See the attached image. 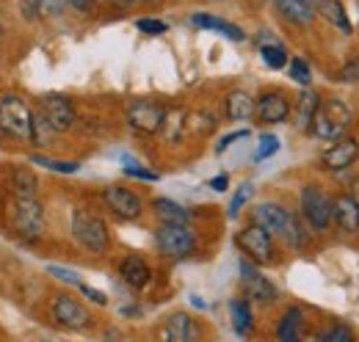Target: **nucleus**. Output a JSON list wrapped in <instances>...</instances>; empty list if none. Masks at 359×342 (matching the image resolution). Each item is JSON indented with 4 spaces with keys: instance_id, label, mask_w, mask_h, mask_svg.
<instances>
[{
    "instance_id": "nucleus-40",
    "label": "nucleus",
    "mask_w": 359,
    "mask_h": 342,
    "mask_svg": "<svg viewBox=\"0 0 359 342\" xmlns=\"http://www.w3.org/2000/svg\"><path fill=\"white\" fill-rule=\"evenodd\" d=\"M78 290H81L89 301H94L97 306H105V303H108V296H105L102 290H94V287H89V285H83V282L78 285Z\"/></svg>"
},
{
    "instance_id": "nucleus-41",
    "label": "nucleus",
    "mask_w": 359,
    "mask_h": 342,
    "mask_svg": "<svg viewBox=\"0 0 359 342\" xmlns=\"http://www.w3.org/2000/svg\"><path fill=\"white\" fill-rule=\"evenodd\" d=\"M20 8H22V17L25 20H39V3L36 0H20Z\"/></svg>"
},
{
    "instance_id": "nucleus-37",
    "label": "nucleus",
    "mask_w": 359,
    "mask_h": 342,
    "mask_svg": "<svg viewBox=\"0 0 359 342\" xmlns=\"http://www.w3.org/2000/svg\"><path fill=\"white\" fill-rule=\"evenodd\" d=\"M135 28H138L141 34H149V36H161V34H166V31H169V25H166L163 20H152V17L138 20V22H135Z\"/></svg>"
},
{
    "instance_id": "nucleus-34",
    "label": "nucleus",
    "mask_w": 359,
    "mask_h": 342,
    "mask_svg": "<svg viewBox=\"0 0 359 342\" xmlns=\"http://www.w3.org/2000/svg\"><path fill=\"white\" fill-rule=\"evenodd\" d=\"M290 78H293L296 83L310 86L313 72H310V67H307V61H304V58H293V61H290Z\"/></svg>"
},
{
    "instance_id": "nucleus-3",
    "label": "nucleus",
    "mask_w": 359,
    "mask_h": 342,
    "mask_svg": "<svg viewBox=\"0 0 359 342\" xmlns=\"http://www.w3.org/2000/svg\"><path fill=\"white\" fill-rule=\"evenodd\" d=\"M299 213L307 221V226L323 235L334 226V218H332V196L318 185V182H307L299 193Z\"/></svg>"
},
{
    "instance_id": "nucleus-36",
    "label": "nucleus",
    "mask_w": 359,
    "mask_h": 342,
    "mask_svg": "<svg viewBox=\"0 0 359 342\" xmlns=\"http://www.w3.org/2000/svg\"><path fill=\"white\" fill-rule=\"evenodd\" d=\"M273 152H279V138L276 135H260V144H257V152H255V160H266Z\"/></svg>"
},
{
    "instance_id": "nucleus-14",
    "label": "nucleus",
    "mask_w": 359,
    "mask_h": 342,
    "mask_svg": "<svg viewBox=\"0 0 359 342\" xmlns=\"http://www.w3.org/2000/svg\"><path fill=\"white\" fill-rule=\"evenodd\" d=\"M102 202H105V207L116 215L119 221H135V218H141V213H144L141 196L133 193L130 188H125V185H108L102 191Z\"/></svg>"
},
{
    "instance_id": "nucleus-44",
    "label": "nucleus",
    "mask_w": 359,
    "mask_h": 342,
    "mask_svg": "<svg viewBox=\"0 0 359 342\" xmlns=\"http://www.w3.org/2000/svg\"><path fill=\"white\" fill-rule=\"evenodd\" d=\"M75 11H81V14H91L94 11V6H97V0H67Z\"/></svg>"
},
{
    "instance_id": "nucleus-2",
    "label": "nucleus",
    "mask_w": 359,
    "mask_h": 342,
    "mask_svg": "<svg viewBox=\"0 0 359 342\" xmlns=\"http://www.w3.org/2000/svg\"><path fill=\"white\" fill-rule=\"evenodd\" d=\"M72 238L89 254H105L111 249L108 224L102 221V215L91 213L86 207H81V210L72 213Z\"/></svg>"
},
{
    "instance_id": "nucleus-10",
    "label": "nucleus",
    "mask_w": 359,
    "mask_h": 342,
    "mask_svg": "<svg viewBox=\"0 0 359 342\" xmlns=\"http://www.w3.org/2000/svg\"><path fill=\"white\" fill-rule=\"evenodd\" d=\"M290 111H293V102L282 88H269L255 100V119L260 125H282L287 122Z\"/></svg>"
},
{
    "instance_id": "nucleus-22",
    "label": "nucleus",
    "mask_w": 359,
    "mask_h": 342,
    "mask_svg": "<svg viewBox=\"0 0 359 342\" xmlns=\"http://www.w3.org/2000/svg\"><path fill=\"white\" fill-rule=\"evenodd\" d=\"M191 22H194L196 28L216 31V34H222V36L232 39V42H243V39H246L243 28H238V25L226 22V20H222V17H213V14H194V17H191Z\"/></svg>"
},
{
    "instance_id": "nucleus-13",
    "label": "nucleus",
    "mask_w": 359,
    "mask_h": 342,
    "mask_svg": "<svg viewBox=\"0 0 359 342\" xmlns=\"http://www.w3.org/2000/svg\"><path fill=\"white\" fill-rule=\"evenodd\" d=\"M359 160V138L354 135H340L323 155H320V169L332 171V174H340V171H348Z\"/></svg>"
},
{
    "instance_id": "nucleus-29",
    "label": "nucleus",
    "mask_w": 359,
    "mask_h": 342,
    "mask_svg": "<svg viewBox=\"0 0 359 342\" xmlns=\"http://www.w3.org/2000/svg\"><path fill=\"white\" fill-rule=\"evenodd\" d=\"M260 55H263V61H266V67L271 69H282V67H287V50L282 47L279 42H269L260 47Z\"/></svg>"
},
{
    "instance_id": "nucleus-33",
    "label": "nucleus",
    "mask_w": 359,
    "mask_h": 342,
    "mask_svg": "<svg viewBox=\"0 0 359 342\" xmlns=\"http://www.w3.org/2000/svg\"><path fill=\"white\" fill-rule=\"evenodd\" d=\"M252 193H255L252 182H243V185L238 188V193H235V196H232V202H229V218H238V213L243 210V205L252 199Z\"/></svg>"
},
{
    "instance_id": "nucleus-4",
    "label": "nucleus",
    "mask_w": 359,
    "mask_h": 342,
    "mask_svg": "<svg viewBox=\"0 0 359 342\" xmlns=\"http://www.w3.org/2000/svg\"><path fill=\"white\" fill-rule=\"evenodd\" d=\"M0 128L6 130V135L17 138V141H31V135H34L31 105L17 94H3L0 97Z\"/></svg>"
},
{
    "instance_id": "nucleus-26",
    "label": "nucleus",
    "mask_w": 359,
    "mask_h": 342,
    "mask_svg": "<svg viewBox=\"0 0 359 342\" xmlns=\"http://www.w3.org/2000/svg\"><path fill=\"white\" fill-rule=\"evenodd\" d=\"M152 210L163 224H191V210H185L182 205L172 202V199H163V196L152 199Z\"/></svg>"
},
{
    "instance_id": "nucleus-31",
    "label": "nucleus",
    "mask_w": 359,
    "mask_h": 342,
    "mask_svg": "<svg viewBox=\"0 0 359 342\" xmlns=\"http://www.w3.org/2000/svg\"><path fill=\"white\" fill-rule=\"evenodd\" d=\"M31 163L34 166H45L50 171H58V174H78L81 171V163H75V160H53V158H45V155H34Z\"/></svg>"
},
{
    "instance_id": "nucleus-20",
    "label": "nucleus",
    "mask_w": 359,
    "mask_h": 342,
    "mask_svg": "<svg viewBox=\"0 0 359 342\" xmlns=\"http://www.w3.org/2000/svg\"><path fill=\"white\" fill-rule=\"evenodd\" d=\"M315 11H318V17H323L326 22H332L340 34H346V36L354 34L351 20H348V11H346V6L340 0H315Z\"/></svg>"
},
{
    "instance_id": "nucleus-46",
    "label": "nucleus",
    "mask_w": 359,
    "mask_h": 342,
    "mask_svg": "<svg viewBox=\"0 0 359 342\" xmlns=\"http://www.w3.org/2000/svg\"><path fill=\"white\" fill-rule=\"evenodd\" d=\"M111 6H116V8H128V6H133L135 0H108Z\"/></svg>"
},
{
    "instance_id": "nucleus-7",
    "label": "nucleus",
    "mask_w": 359,
    "mask_h": 342,
    "mask_svg": "<svg viewBox=\"0 0 359 342\" xmlns=\"http://www.w3.org/2000/svg\"><path fill=\"white\" fill-rule=\"evenodd\" d=\"M276 238L271 235L269 229H263L260 224H249V226H243L238 235H235V243H238V249L243 252V254L249 256L252 262H257V265H273L276 259H279V252H276V243H273Z\"/></svg>"
},
{
    "instance_id": "nucleus-48",
    "label": "nucleus",
    "mask_w": 359,
    "mask_h": 342,
    "mask_svg": "<svg viewBox=\"0 0 359 342\" xmlns=\"http://www.w3.org/2000/svg\"><path fill=\"white\" fill-rule=\"evenodd\" d=\"M149 3H155V0H149Z\"/></svg>"
},
{
    "instance_id": "nucleus-32",
    "label": "nucleus",
    "mask_w": 359,
    "mask_h": 342,
    "mask_svg": "<svg viewBox=\"0 0 359 342\" xmlns=\"http://www.w3.org/2000/svg\"><path fill=\"white\" fill-rule=\"evenodd\" d=\"M318 340H323V342H351V340H354V331H351L348 326H343V323H334L332 329H323V331L318 334Z\"/></svg>"
},
{
    "instance_id": "nucleus-18",
    "label": "nucleus",
    "mask_w": 359,
    "mask_h": 342,
    "mask_svg": "<svg viewBox=\"0 0 359 342\" xmlns=\"http://www.w3.org/2000/svg\"><path fill=\"white\" fill-rule=\"evenodd\" d=\"M161 337H163V340H172V342H194L202 337V329H199V323H196L191 315L177 312V315H172V317L166 320Z\"/></svg>"
},
{
    "instance_id": "nucleus-9",
    "label": "nucleus",
    "mask_w": 359,
    "mask_h": 342,
    "mask_svg": "<svg viewBox=\"0 0 359 342\" xmlns=\"http://www.w3.org/2000/svg\"><path fill=\"white\" fill-rule=\"evenodd\" d=\"M166 111L161 102L155 100H130L128 102V122L135 132H144V135H155L163 128V119H166Z\"/></svg>"
},
{
    "instance_id": "nucleus-15",
    "label": "nucleus",
    "mask_w": 359,
    "mask_h": 342,
    "mask_svg": "<svg viewBox=\"0 0 359 342\" xmlns=\"http://www.w3.org/2000/svg\"><path fill=\"white\" fill-rule=\"evenodd\" d=\"M39 111H42V116L50 122V128L55 130V132H67L75 125V105L64 94H47V97H42Z\"/></svg>"
},
{
    "instance_id": "nucleus-30",
    "label": "nucleus",
    "mask_w": 359,
    "mask_h": 342,
    "mask_svg": "<svg viewBox=\"0 0 359 342\" xmlns=\"http://www.w3.org/2000/svg\"><path fill=\"white\" fill-rule=\"evenodd\" d=\"M53 135H55V130L50 128V122L42 116V111H34V135H31V141L36 146H50Z\"/></svg>"
},
{
    "instance_id": "nucleus-45",
    "label": "nucleus",
    "mask_w": 359,
    "mask_h": 342,
    "mask_svg": "<svg viewBox=\"0 0 359 342\" xmlns=\"http://www.w3.org/2000/svg\"><path fill=\"white\" fill-rule=\"evenodd\" d=\"M208 185H210L213 191H226V185H229V177H226V174H219V177H213Z\"/></svg>"
},
{
    "instance_id": "nucleus-19",
    "label": "nucleus",
    "mask_w": 359,
    "mask_h": 342,
    "mask_svg": "<svg viewBox=\"0 0 359 342\" xmlns=\"http://www.w3.org/2000/svg\"><path fill=\"white\" fill-rule=\"evenodd\" d=\"M119 276H122V282H125L128 287L144 290V287L149 285V279H152V271H149V265H147L141 256L130 254L119 262Z\"/></svg>"
},
{
    "instance_id": "nucleus-8",
    "label": "nucleus",
    "mask_w": 359,
    "mask_h": 342,
    "mask_svg": "<svg viewBox=\"0 0 359 342\" xmlns=\"http://www.w3.org/2000/svg\"><path fill=\"white\" fill-rule=\"evenodd\" d=\"M241 285H243V299L257 306H273L279 301V290L257 271V262H252L249 256L241 259Z\"/></svg>"
},
{
    "instance_id": "nucleus-12",
    "label": "nucleus",
    "mask_w": 359,
    "mask_h": 342,
    "mask_svg": "<svg viewBox=\"0 0 359 342\" xmlns=\"http://www.w3.org/2000/svg\"><path fill=\"white\" fill-rule=\"evenodd\" d=\"M53 317H55V323L61 329H69V331H83V329H89L91 323H94L89 309L75 296H69V293L55 296V301H53Z\"/></svg>"
},
{
    "instance_id": "nucleus-5",
    "label": "nucleus",
    "mask_w": 359,
    "mask_h": 342,
    "mask_svg": "<svg viewBox=\"0 0 359 342\" xmlns=\"http://www.w3.org/2000/svg\"><path fill=\"white\" fill-rule=\"evenodd\" d=\"M11 224L22 240L36 243L45 235V210H42L39 196H14Z\"/></svg>"
},
{
    "instance_id": "nucleus-1",
    "label": "nucleus",
    "mask_w": 359,
    "mask_h": 342,
    "mask_svg": "<svg viewBox=\"0 0 359 342\" xmlns=\"http://www.w3.org/2000/svg\"><path fill=\"white\" fill-rule=\"evenodd\" d=\"M351 119H354L351 108L340 97H329V100H320L310 132H313L315 138H320V141H337L340 135L348 132Z\"/></svg>"
},
{
    "instance_id": "nucleus-28",
    "label": "nucleus",
    "mask_w": 359,
    "mask_h": 342,
    "mask_svg": "<svg viewBox=\"0 0 359 342\" xmlns=\"http://www.w3.org/2000/svg\"><path fill=\"white\" fill-rule=\"evenodd\" d=\"M185 128H188V114L182 111V108H172V111H166V119H163V135H166V141H180L182 135H185Z\"/></svg>"
},
{
    "instance_id": "nucleus-35",
    "label": "nucleus",
    "mask_w": 359,
    "mask_h": 342,
    "mask_svg": "<svg viewBox=\"0 0 359 342\" xmlns=\"http://www.w3.org/2000/svg\"><path fill=\"white\" fill-rule=\"evenodd\" d=\"M337 78H340L343 83H359V53H354V55L340 67Z\"/></svg>"
},
{
    "instance_id": "nucleus-42",
    "label": "nucleus",
    "mask_w": 359,
    "mask_h": 342,
    "mask_svg": "<svg viewBox=\"0 0 359 342\" xmlns=\"http://www.w3.org/2000/svg\"><path fill=\"white\" fill-rule=\"evenodd\" d=\"M125 174H128V177H135V179H147V182H155V179H158L155 171L138 169V166H125Z\"/></svg>"
},
{
    "instance_id": "nucleus-38",
    "label": "nucleus",
    "mask_w": 359,
    "mask_h": 342,
    "mask_svg": "<svg viewBox=\"0 0 359 342\" xmlns=\"http://www.w3.org/2000/svg\"><path fill=\"white\" fill-rule=\"evenodd\" d=\"M47 273L50 276H55V279H61V282H67V285H81V276L75 273V271H69V268H61V265H47Z\"/></svg>"
},
{
    "instance_id": "nucleus-11",
    "label": "nucleus",
    "mask_w": 359,
    "mask_h": 342,
    "mask_svg": "<svg viewBox=\"0 0 359 342\" xmlns=\"http://www.w3.org/2000/svg\"><path fill=\"white\" fill-rule=\"evenodd\" d=\"M293 210H287L285 205L279 202H260L252 207V221L260 224L263 229H269L273 238L279 240H287L290 235V226H293Z\"/></svg>"
},
{
    "instance_id": "nucleus-43",
    "label": "nucleus",
    "mask_w": 359,
    "mask_h": 342,
    "mask_svg": "<svg viewBox=\"0 0 359 342\" xmlns=\"http://www.w3.org/2000/svg\"><path fill=\"white\" fill-rule=\"evenodd\" d=\"M246 135H249V130H238V132H229V135H224V138L219 141V146H216V152L222 155V152H224V149H226V146H229V144H235L238 138H246Z\"/></svg>"
},
{
    "instance_id": "nucleus-6",
    "label": "nucleus",
    "mask_w": 359,
    "mask_h": 342,
    "mask_svg": "<svg viewBox=\"0 0 359 342\" xmlns=\"http://www.w3.org/2000/svg\"><path fill=\"white\" fill-rule=\"evenodd\" d=\"M155 246L169 259H185V256L196 252L199 240H196V232L188 224H163L161 221V226L155 232Z\"/></svg>"
},
{
    "instance_id": "nucleus-39",
    "label": "nucleus",
    "mask_w": 359,
    "mask_h": 342,
    "mask_svg": "<svg viewBox=\"0 0 359 342\" xmlns=\"http://www.w3.org/2000/svg\"><path fill=\"white\" fill-rule=\"evenodd\" d=\"M42 17H61L67 8V0H36Z\"/></svg>"
},
{
    "instance_id": "nucleus-17",
    "label": "nucleus",
    "mask_w": 359,
    "mask_h": 342,
    "mask_svg": "<svg viewBox=\"0 0 359 342\" xmlns=\"http://www.w3.org/2000/svg\"><path fill=\"white\" fill-rule=\"evenodd\" d=\"M273 8L279 14V20L293 28H310L318 17L315 0H273Z\"/></svg>"
},
{
    "instance_id": "nucleus-23",
    "label": "nucleus",
    "mask_w": 359,
    "mask_h": 342,
    "mask_svg": "<svg viewBox=\"0 0 359 342\" xmlns=\"http://www.w3.org/2000/svg\"><path fill=\"white\" fill-rule=\"evenodd\" d=\"M224 105H226V116H229L232 122H246V119L255 116V97L246 94L243 88L229 91Z\"/></svg>"
},
{
    "instance_id": "nucleus-25",
    "label": "nucleus",
    "mask_w": 359,
    "mask_h": 342,
    "mask_svg": "<svg viewBox=\"0 0 359 342\" xmlns=\"http://www.w3.org/2000/svg\"><path fill=\"white\" fill-rule=\"evenodd\" d=\"M229 317H232V329H235L241 337L252 334V329H255V315H252L249 301H246V299H232V301H229Z\"/></svg>"
},
{
    "instance_id": "nucleus-27",
    "label": "nucleus",
    "mask_w": 359,
    "mask_h": 342,
    "mask_svg": "<svg viewBox=\"0 0 359 342\" xmlns=\"http://www.w3.org/2000/svg\"><path fill=\"white\" fill-rule=\"evenodd\" d=\"M11 188H14V196H36L39 193V179L31 169L17 166L11 174Z\"/></svg>"
},
{
    "instance_id": "nucleus-24",
    "label": "nucleus",
    "mask_w": 359,
    "mask_h": 342,
    "mask_svg": "<svg viewBox=\"0 0 359 342\" xmlns=\"http://www.w3.org/2000/svg\"><path fill=\"white\" fill-rule=\"evenodd\" d=\"M302 326H304V312L299 306H290L282 320L276 323V337L282 342H299L302 340Z\"/></svg>"
},
{
    "instance_id": "nucleus-21",
    "label": "nucleus",
    "mask_w": 359,
    "mask_h": 342,
    "mask_svg": "<svg viewBox=\"0 0 359 342\" xmlns=\"http://www.w3.org/2000/svg\"><path fill=\"white\" fill-rule=\"evenodd\" d=\"M318 105H320V94L313 91L310 86H304V91L296 100V130L299 132H310L313 130V119Z\"/></svg>"
},
{
    "instance_id": "nucleus-47",
    "label": "nucleus",
    "mask_w": 359,
    "mask_h": 342,
    "mask_svg": "<svg viewBox=\"0 0 359 342\" xmlns=\"http://www.w3.org/2000/svg\"><path fill=\"white\" fill-rule=\"evenodd\" d=\"M0 50H3V25H0Z\"/></svg>"
},
{
    "instance_id": "nucleus-16",
    "label": "nucleus",
    "mask_w": 359,
    "mask_h": 342,
    "mask_svg": "<svg viewBox=\"0 0 359 342\" xmlns=\"http://www.w3.org/2000/svg\"><path fill=\"white\" fill-rule=\"evenodd\" d=\"M332 218L334 226L343 235H357L359 232V199L354 193L343 191L337 196H332Z\"/></svg>"
}]
</instances>
